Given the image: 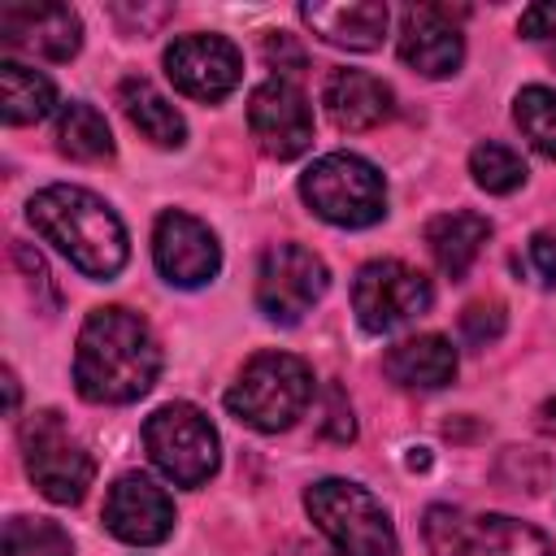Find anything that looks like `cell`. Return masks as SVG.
I'll use <instances>...</instances> for the list:
<instances>
[{
  "instance_id": "cell-1",
  "label": "cell",
  "mask_w": 556,
  "mask_h": 556,
  "mask_svg": "<svg viewBox=\"0 0 556 556\" xmlns=\"http://www.w3.org/2000/svg\"><path fill=\"white\" fill-rule=\"evenodd\" d=\"M161 348L148 321L122 304L91 308L74 348V387L91 404H130L152 391Z\"/></svg>"
},
{
  "instance_id": "cell-2",
  "label": "cell",
  "mask_w": 556,
  "mask_h": 556,
  "mask_svg": "<svg viewBox=\"0 0 556 556\" xmlns=\"http://www.w3.org/2000/svg\"><path fill=\"white\" fill-rule=\"evenodd\" d=\"M30 226L87 278L109 282L126 265V226L122 217L87 187L52 182L30 195L26 204Z\"/></svg>"
},
{
  "instance_id": "cell-3",
  "label": "cell",
  "mask_w": 556,
  "mask_h": 556,
  "mask_svg": "<svg viewBox=\"0 0 556 556\" xmlns=\"http://www.w3.org/2000/svg\"><path fill=\"white\" fill-rule=\"evenodd\" d=\"M308 404H313V369L291 352H256L226 391V408L261 434H278L295 426V417H304Z\"/></svg>"
},
{
  "instance_id": "cell-4",
  "label": "cell",
  "mask_w": 556,
  "mask_h": 556,
  "mask_svg": "<svg viewBox=\"0 0 556 556\" xmlns=\"http://www.w3.org/2000/svg\"><path fill=\"white\" fill-rule=\"evenodd\" d=\"M304 508L339 556H400L391 513L361 482L321 478L304 491Z\"/></svg>"
},
{
  "instance_id": "cell-5",
  "label": "cell",
  "mask_w": 556,
  "mask_h": 556,
  "mask_svg": "<svg viewBox=\"0 0 556 556\" xmlns=\"http://www.w3.org/2000/svg\"><path fill=\"white\" fill-rule=\"evenodd\" d=\"M304 204L330 226H374L387 217V182L356 152H326L300 174Z\"/></svg>"
},
{
  "instance_id": "cell-6",
  "label": "cell",
  "mask_w": 556,
  "mask_h": 556,
  "mask_svg": "<svg viewBox=\"0 0 556 556\" xmlns=\"http://www.w3.org/2000/svg\"><path fill=\"white\" fill-rule=\"evenodd\" d=\"M421 534L434 556H552L543 530L504 513H460L452 504H434L426 508Z\"/></svg>"
},
{
  "instance_id": "cell-7",
  "label": "cell",
  "mask_w": 556,
  "mask_h": 556,
  "mask_svg": "<svg viewBox=\"0 0 556 556\" xmlns=\"http://www.w3.org/2000/svg\"><path fill=\"white\" fill-rule=\"evenodd\" d=\"M143 447H148L152 465L174 486H204L217 473V460H222L213 421L195 404H182V400L161 404L143 421Z\"/></svg>"
},
{
  "instance_id": "cell-8",
  "label": "cell",
  "mask_w": 556,
  "mask_h": 556,
  "mask_svg": "<svg viewBox=\"0 0 556 556\" xmlns=\"http://www.w3.org/2000/svg\"><path fill=\"white\" fill-rule=\"evenodd\" d=\"M22 456H26L30 482L52 504H78L87 495L91 478H96L91 452L70 434V426L52 408L26 417V426H22Z\"/></svg>"
},
{
  "instance_id": "cell-9",
  "label": "cell",
  "mask_w": 556,
  "mask_h": 556,
  "mask_svg": "<svg viewBox=\"0 0 556 556\" xmlns=\"http://www.w3.org/2000/svg\"><path fill=\"white\" fill-rule=\"evenodd\" d=\"M430 304H434L430 278L395 256L365 261L352 278V313L369 334H391L417 321L421 313H430Z\"/></svg>"
},
{
  "instance_id": "cell-10",
  "label": "cell",
  "mask_w": 556,
  "mask_h": 556,
  "mask_svg": "<svg viewBox=\"0 0 556 556\" xmlns=\"http://www.w3.org/2000/svg\"><path fill=\"white\" fill-rule=\"evenodd\" d=\"M330 287L326 261L304 243H269L256 265V308L278 321L295 326Z\"/></svg>"
},
{
  "instance_id": "cell-11",
  "label": "cell",
  "mask_w": 556,
  "mask_h": 556,
  "mask_svg": "<svg viewBox=\"0 0 556 556\" xmlns=\"http://www.w3.org/2000/svg\"><path fill=\"white\" fill-rule=\"evenodd\" d=\"M248 126H252V139L261 143V152L274 156V161H291V156L313 148L308 96L291 78H282V74L265 78L248 96Z\"/></svg>"
},
{
  "instance_id": "cell-12",
  "label": "cell",
  "mask_w": 556,
  "mask_h": 556,
  "mask_svg": "<svg viewBox=\"0 0 556 556\" xmlns=\"http://www.w3.org/2000/svg\"><path fill=\"white\" fill-rule=\"evenodd\" d=\"M165 74L182 96L217 104L239 87L243 56L222 35H178L165 48Z\"/></svg>"
},
{
  "instance_id": "cell-13",
  "label": "cell",
  "mask_w": 556,
  "mask_h": 556,
  "mask_svg": "<svg viewBox=\"0 0 556 556\" xmlns=\"http://www.w3.org/2000/svg\"><path fill=\"white\" fill-rule=\"evenodd\" d=\"M152 261L169 287H204L222 269V248H217V235L200 217L169 208L156 217Z\"/></svg>"
},
{
  "instance_id": "cell-14",
  "label": "cell",
  "mask_w": 556,
  "mask_h": 556,
  "mask_svg": "<svg viewBox=\"0 0 556 556\" xmlns=\"http://www.w3.org/2000/svg\"><path fill=\"white\" fill-rule=\"evenodd\" d=\"M465 9L452 4H413L400 22V61L421 78H447L465 61L460 22Z\"/></svg>"
},
{
  "instance_id": "cell-15",
  "label": "cell",
  "mask_w": 556,
  "mask_h": 556,
  "mask_svg": "<svg viewBox=\"0 0 556 556\" xmlns=\"http://www.w3.org/2000/svg\"><path fill=\"white\" fill-rule=\"evenodd\" d=\"M104 526L113 539L135 547L165 543L174 530V500L148 473H122L104 495Z\"/></svg>"
},
{
  "instance_id": "cell-16",
  "label": "cell",
  "mask_w": 556,
  "mask_h": 556,
  "mask_svg": "<svg viewBox=\"0 0 556 556\" xmlns=\"http://www.w3.org/2000/svg\"><path fill=\"white\" fill-rule=\"evenodd\" d=\"M0 43L43 61H70L83 43V22L70 4H4Z\"/></svg>"
},
{
  "instance_id": "cell-17",
  "label": "cell",
  "mask_w": 556,
  "mask_h": 556,
  "mask_svg": "<svg viewBox=\"0 0 556 556\" xmlns=\"http://www.w3.org/2000/svg\"><path fill=\"white\" fill-rule=\"evenodd\" d=\"M300 17L317 39L348 52H374L391 22L387 4L378 0H308L300 4Z\"/></svg>"
},
{
  "instance_id": "cell-18",
  "label": "cell",
  "mask_w": 556,
  "mask_h": 556,
  "mask_svg": "<svg viewBox=\"0 0 556 556\" xmlns=\"http://www.w3.org/2000/svg\"><path fill=\"white\" fill-rule=\"evenodd\" d=\"M321 104L339 130H374L391 117L395 96L378 74L365 70H330L321 87Z\"/></svg>"
},
{
  "instance_id": "cell-19",
  "label": "cell",
  "mask_w": 556,
  "mask_h": 556,
  "mask_svg": "<svg viewBox=\"0 0 556 556\" xmlns=\"http://www.w3.org/2000/svg\"><path fill=\"white\" fill-rule=\"evenodd\" d=\"M382 369L404 391H439L456 378V348L443 334H413L387 348Z\"/></svg>"
},
{
  "instance_id": "cell-20",
  "label": "cell",
  "mask_w": 556,
  "mask_h": 556,
  "mask_svg": "<svg viewBox=\"0 0 556 556\" xmlns=\"http://www.w3.org/2000/svg\"><path fill=\"white\" fill-rule=\"evenodd\" d=\"M486 239H491V222H486L482 213H469V208L439 213V217H430V226H426V248H430L434 265H439L447 278H465Z\"/></svg>"
},
{
  "instance_id": "cell-21",
  "label": "cell",
  "mask_w": 556,
  "mask_h": 556,
  "mask_svg": "<svg viewBox=\"0 0 556 556\" xmlns=\"http://www.w3.org/2000/svg\"><path fill=\"white\" fill-rule=\"evenodd\" d=\"M117 104H122V113L130 117V126H135L143 139H152L156 148H182L187 122H182V113H178L148 78H126V83L117 87Z\"/></svg>"
},
{
  "instance_id": "cell-22",
  "label": "cell",
  "mask_w": 556,
  "mask_h": 556,
  "mask_svg": "<svg viewBox=\"0 0 556 556\" xmlns=\"http://www.w3.org/2000/svg\"><path fill=\"white\" fill-rule=\"evenodd\" d=\"M56 104V87L48 74L22 65V61H0V117L9 126H30L48 117Z\"/></svg>"
},
{
  "instance_id": "cell-23",
  "label": "cell",
  "mask_w": 556,
  "mask_h": 556,
  "mask_svg": "<svg viewBox=\"0 0 556 556\" xmlns=\"http://www.w3.org/2000/svg\"><path fill=\"white\" fill-rule=\"evenodd\" d=\"M56 148L70 156V161H109L113 156V130L104 122V113L87 100H70L61 104L56 113Z\"/></svg>"
},
{
  "instance_id": "cell-24",
  "label": "cell",
  "mask_w": 556,
  "mask_h": 556,
  "mask_svg": "<svg viewBox=\"0 0 556 556\" xmlns=\"http://www.w3.org/2000/svg\"><path fill=\"white\" fill-rule=\"evenodd\" d=\"M513 122L534 152L556 161V91L552 87H521L513 100Z\"/></svg>"
},
{
  "instance_id": "cell-25",
  "label": "cell",
  "mask_w": 556,
  "mask_h": 556,
  "mask_svg": "<svg viewBox=\"0 0 556 556\" xmlns=\"http://www.w3.org/2000/svg\"><path fill=\"white\" fill-rule=\"evenodd\" d=\"M469 174H473V182H478L482 191L508 195V191H517V187L526 182V161H521L508 143L486 139V143H478V148L469 152Z\"/></svg>"
},
{
  "instance_id": "cell-26",
  "label": "cell",
  "mask_w": 556,
  "mask_h": 556,
  "mask_svg": "<svg viewBox=\"0 0 556 556\" xmlns=\"http://www.w3.org/2000/svg\"><path fill=\"white\" fill-rule=\"evenodd\" d=\"M4 556H74V543L52 517H13L4 526Z\"/></svg>"
},
{
  "instance_id": "cell-27",
  "label": "cell",
  "mask_w": 556,
  "mask_h": 556,
  "mask_svg": "<svg viewBox=\"0 0 556 556\" xmlns=\"http://www.w3.org/2000/svg\"><path fill=\"white\" fill-rule=\"evenodd\" d=\"M504 334V308L500 304H469L460 313V339L469 348H486Z\"/></svg>"
},
{
  "instance_id": "cell-28",
  "label": "cell",
  "mask_w": 556,
  "mask_h": 556,
  "mask_svg": "<svg viewBox=\"0 0 556 556\" xmlns=\"http://www.w3.org/2000/svg\"><path fill=\"white\" fill-rule=\"evenodd\" d=\"M526 265H530V274H534L539 287H556V235L539 230L526 243Z\"/></svg>"
},
{
  "instance_id": "cell-29",
  "label": "cell",
  "mask_w": 556,
  "mask_h": 556,
  "mask_svg": "<svg viewBox=\"0 0 556 556\" xmlns=\"http://www.w3.org/2000/svg\"><path fill=\"white\" fill-rule=\"evenodd\" d=\"M321 434L334 439V443H348L356 434V421H352V404L343 400V391H326V417H321Z\"/></svg>"
},
{
  "instance_id": "cell-30",
  "label": "cell",
  "mask_w": 556,
  "mask_h": 556,
  "mask_svg": "<svg viewBox=\"0 0 556 556\" xmlns=\"http://www.w3.org/2000/svg\"><path fill=\"white\" fill-rule=\"evenodd\" d=\"M521 35H526V39H539V43H556V0L530 4V9L521 13Z\"/></svg>"
},
{
  "instance_id": "cell-31",
  "label": "cell",
  "mask_w": 556,
  "mask_h": 556,
  "mask_svg": "<svg viewBox=\"0 0 556 556\" xmlns=\"http://www.w3.org/2000/svg\"><path fill=\"white\" fill-rule=\"evenodd\" d=\"M261 52H265V61H269V65H278V70H287V65H291V70H300V65H304V52L295 48V39H291V35H269Z\"/></svg>"
},
{
  "instance_id": "cell-32",
  "label": "cell",
  "mask_w": 556,
  "mask_h": 556,
  "mask_svg": "<svg viewBox=\"0 0 556 556\" xmlns=\"http://www.w3.org/2000/svg\"><path fill=\"white\" fill-rule=\"evenodd\" d=\"M13 261L22 265V274H26V278H30V282H35L39 291H48V295H52V287H48V269H43L39 252H30L26 243H17V248H13Z\"/></svg>"
},
{
  "instance_id": "cell-33",
  "label": "cell",
  "mask_w": 556,
  "mask_h": 556,
  "mask_svg": "<svg viewBox=\"0 0 556 556\" xmlns=\"http://www.w3.org/2000/svg\"><path fill=\"white\" fill-rule=\"evenodd\" d=\"M534 426H539V434H547V439L556 443V400H543V404H539Z\"/></svg>"
},
{
  "instance_id": "cell-34",
  "label": "cell",
  "mask_w": 556,
  "mask_h": 556,
  "mask_svg": "<svg viewBox=\"0 0 556 556\" xmlns=\"http://www.w3.org/2000/svg\"><path fill=\"white\" fill-rule=\"evenodd\" d=\"M4 391H9V413H17V378H13V369H4Z\"/></svg>"
}]
</instances>
